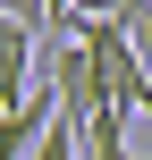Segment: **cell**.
Instances as JSON below:
<instances>
[{
  "instance_id": "1",
  "label": "cell",
  "mask_w": 152,
  "mask_h": 160,
  "mask_svg": "<svg viewBox=\"0 0 152 160\" xmlns=\"http://www.w3.org/2000/svg\"><path fill=\"white\" fill-rule=\"evenodd\" d=\"M51 84H59V118L85 135V118L110 101V76H102V59H93V42H59L51 51Z\"/></svg>"
},
{
  "instance_id": "2",
  "label": "cell",
  "mask_w": 152,
  "mask_h": 160,
  "mask_svg": "<svg viewBox=\"0 0 152 160\" xmlns=\"http://www.w3.org/2000/svg\"><path fill=\"white\" fill-rule=\"evenodd\" d=\"M51 127H59V84H34V93L0 118V160H34Z\"/></svg>"
},
{
  "instance_id": "3",
  "label": "cell",
  "mask_w": 152,
  "mask_h": 160,
  "mask_svg": "<svg viewBox=\"0 0 152 160\" xmlns=\"http://www.w3.org/2000/svg\"><path fill=\"white\" fill-rule=\"evenodd\" d=\"M34 42H42L34 25L0 17V118H8V110H17L25 93H34Z\"/></svg>"
},
{
  "instance_id": "4",
  "label": "cell",
  "mask_w": 152,
  "mask_h": 160,
  "mask_svg": "<svg viewBox=\"0 0 152 160\" xmlns=\"http://www.w3.org/2000/svg\"><path fill=\"white\" fill-rule=\"evenodd\" d=\"M76 160H152V152H127V110L102 101V110L85 118V152H76Z\"/></svg>"
},
{
  "instance_id": "5",
  "label": "cell",
  "mask_w": 152,
  "mask_h": 160,
  "mask_svg": "<svg viewBox=\"0 0 152 160\" xmlns=\"http://www.w3.org/2000/svg\"><path fill=\"white\" fill-rule=\"evenodd\" d=\"M118 25H127V34H135V51H144V59H152V0H135V8H127V17H118Z\"/></svg>"
},
{
  "instance_id": "6",
  "label": "cell",
  "mask_w": 152,
  "mask_h": 160,
  "mask_svg": "<svg viewBox=\"0 0 152 160\" xmlns=\"http://www.w3.org/2000/svg\"><path fill=\"white\" fill-rule=\"evenodd\" d=\"M127 8H135V0H76V17H102V25H118Z\"/></svg>"
}]
</instances>
